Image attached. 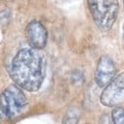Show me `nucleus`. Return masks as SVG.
<instances>
[{
    "mask_svg": "<svg viewBox=\"0 0 124 124\" xmlns=\"http://www.w3.org/2000/svg\"><path fill=\"white\" fill-rule=\"evenodd\" d=\"M116 66L109 55H102L97 62L94 73V81L98 87H106L114 79L116 75Z\"/></svg>",
    "mask_w": 124,
    "mask_h": 124,
    "instance_id": "nucleus-6",
    "label": "nucleus"
},
{
    "mask_svg": "<svg viewBox=\"0 0 124 124\" xmlns=\"http://www.w3.org/2000/svg\"><path fill=\"white\" fill-rule=\"evenodd\" d=\"M18 85L8 86L1 94V118L14 119L18 116L28 101L24 93Z\"/></svg>",
    "mask_w": 124,
    "mask_h": 124,
    "instance_id": "nucleus-3",
    "label": "nucleus"
},
{
    "mask_svg": "<svg viewBox=\"0 0 124 124\" xmlns=\"http://www.w3.org/2000/svg\"><path fill=\"white\" fill-rule=\"evenodd\" d=\"M78 121V114L77 112L69 111L64 118V123H76Z\"/></svg>",
    "mask_w": 124,
    "mask_h": 124,
    "instance_id": "nucleus-8",
    "label": "nucleus"
},
{
    "mask_svg": "<svg viewBox=\"0 0 124 124\" xmlns=\"http://www.w3.org/2000/svg\"><path fill=\"white\" fill-rule=\"evenodd\" d=\"M123 5H124V0H123Z\"/></svg>",
    "mask_w": 124,
    "mask_h": 124,
    "instance_id": "nucleus-10",
    "label": "nucleus"
},
{
    "mask_svg": "<svg viewBox=\"0 0 124 124\" xmlns=\"http://www.w3.org/2000/svg\"><path fill=\"white\" fill-rule=\"evenodd\" d=\"M95 26L102 31H110L118 15V0H87Z\"/></svg>",
    "mask_w": 124,
    "mask_h": 124,
    "instance_id": "nucleus-2",
    "label": "nucleus"
},
{
    "mask_svg": "<svg viewBox=\"0 0 124 124\" xmlns=\"http://www.w3.org/2000/svg\"><path fill=\"white\" fill-rule=\"evenodd\" d=\"M26 38L31 48L42 50L47 45L48 31L38 20H31L26 27Z\"/></svg>",
    "mask_w": 124,
    "mask_h": 124,
    "instance_id": "nucleus-5",
    "label": "nucleus"
},
{
    "mask_svg": "<svg viewBox=\"0 0 124 124\" xmlns=\"http://www.w3.org/2000/svg\"><path fill=\"white\" fill-rule=\"evenodd\" d=\"M100 102L107 107H116L124 102V72L113 79L100 95Z\"/></svg>",
    "mask_w": 124,
    "mask_h": 124,
    "instance_id": "nucleus-4",
    "label": "nucleus"
},
{
    "mask_svg": "<svg viewBox=\"0 0 124 124\" xmlns=\"http://www.w3.org/2000/svg\"><path fill=\"white\" fill-rule=\"evenodd\" d=\"M10 76L16 85L28 92L40 89L46 76V58L38 49H21L14 57Z\"/></svg>",
    "mask_w": 124,
    "mask_h": 124,
    "instance_id": "nucleus-1",
    "label": "nucleus"
},
{
    "mask_svg": "<svg viewBox=\"0 0 124 124\" xmlns=\"http://www.w3.org/2000/svg\"><path fill=\"white\" fill-rule=\"evenodd\" d=\"M112 119L115 124H124V108L116 107L112 111Z\"/></svg>",
    "mask_w": 124,
    "mask_h": 124,
    "instance_id": "nucleus-7",
    "label": "nucleus"
},
{
    "mask_svg": "<svg viewBox=\"0 0 124 124\" xmlns=\"http://www.w3.org/2000/svg\"><path fill=\"white\" fill-rule=\"evenodd\" d=\"M123 37H124V24H123Z\"/></svg>",
    "mask_w": 124,
    "mask_h": 124,
    "instance_id": "nucleus-9",
    "label": "nucleus"
}]
</instances>
